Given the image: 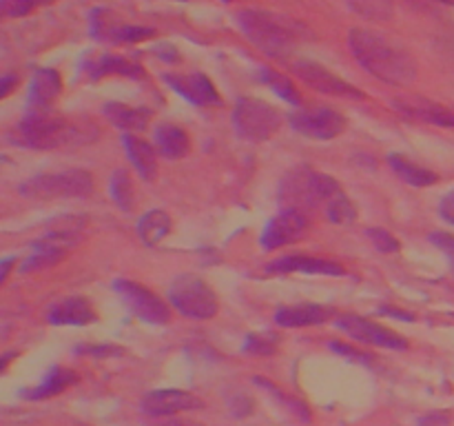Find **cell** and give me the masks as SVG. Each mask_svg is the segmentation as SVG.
Masks as SVG:
<instances>
[{"mask_svg": "<svg viewBox=\"0 0 454 426\" xmlns=\"http://www.w3.org/2000/svg\"><path fill=\"white\" fill-rule=\"evenodd\" d=\"M348 47L355 60L381 83L408 87L417 80V60L412 53L381 34L355 27L348 31Z\"/></svg>", "mask_w": 454, "mask_h": 426, "instance_id": "1", "label": "cell"}, {"mask_svg": "<svg viewBox=\"0 0 454 426\" xmlns=\"http://www.w3.org/2000/svg\"><path fill=\"white\" fill-rule=\"evenodd\" d=\"M96 136V129L80 127L62 115H51L49 111H29L7 133L12 145L35 151L65 149V146L80 145V142H91Z\"/></svg>", "mask_w": 454, "mask_h": 426, "instance_id": "2", "label": "cell"}, {"mask_svg": "<svg viewBox=\"0 0 454 426\" xmlns=\"http://www.w3.org/2000/svg\"><path fill=\"white\" fill-rule=\"evenodd\" d=\"M239 29L248 43L255 44L262 53L270 58H286L295 51L300 40V25L264 9H239L235 13Z\"/></svg>", "mask_w": 454, "mask_h": 426, "instance_id": "3", "label": "cell"}, {"mask_svg": "<svg viewBox=\"0 0 454 426\" xmlns=\"http://www.w3.org/2000/svg\"><path fill=\"white\" fill-rule=\"evenodd\" d=\"M341 186L335 178L328 173L313 171L310 167H297L282 178L279 185V202L284 209H297V211H313V209L326 207Z\"/></svg>", "mask_w": 454, "mask_h": 426, "instance_id": "4", "label": "cell"}, {"mask_svg": "<svg viewBox=\"0 0 454 426\" xmlns=\"http://www.w3.org/2000/svg\"><path fill=\"white\" fill-rule=\"evenodd\" d=\"M93 191V176L84 169H62V171H47L31 176L20 185V193L25 198H87Z\"/></svg>", "mask_w": 454, "mask_h": 426, "instance_id": "5", "label": "cell"}, {"mask_svg": "<svg viewBox=\"0 0 454 426\" xmlns=\"http://www.w3.org/2000/svg\"><path fill=\"white\" fill-rule=\"evenodd\" d=\"M168 302L177 313L191 320H211L220 311L215 291L200 275L182 273L168 287Z\"/></svg>", "mask_w": 454, "mask_h": 426, "instance_id": "6", "label": "cell"}, {"mask_svg": "<svg viewBox=\"0 0 454 426\" xmlns=\"http://www.w3.org/2000/svg\"><path fill=\"white\" fill-rule=\"evenodd\" d=\"M235 129L251 142L270 140L282 127L284 118L273 105L260 98H239L233 106Z\"/></svg>", "mask_w": 454, "mask_h": 426, "instance_id": "7", "label": "cell"}, {"mask_svg": "<svg viewBox=\"0 0 454 426\" xmlns=\"http://www.w3.org/2000/svg\"><path fill=\"white\" fill-rule=\"evenodd\" d=\"M297 133L313 140H333L346 131V118L331 106H300L288 115Z\"/></svg>", "mask_w": 454, "mask_h": 426, "instance_id": "8", "label": "cell"}, {"mask_svg": "<svg viewBox=\"0 0 454 426\" xmlns=\"http://www.w3.org/2000/svg\"><path fill=\"white\" fill-rule=\"evenodd\" d=\"M291 71L313 91L324 93V96L333 98H346V100H364L366 93L359 91L355 84L346 83L344 78L333 74L331 69H326L324 65L313 60H295L291 65Z\"/></svg>", "mask_w": 454, "mask_h": 426, "instance_id": "9", "label": "cell"}, {"mask_svg": "<svg viewBox=\"0 0 454 426\" xmlns=\"http://www.w3.org/2000/svg\"><path fill=\"white\" fill-rule=\"evenodd\" d=\"M114 288L118 291V296L127 302L129 309L137 315L140 320L149 324H168L171 322V309H168L167 302L160 296H155L153 291H149L142 284L133 282V280H115Z\"/></svg>", "mask_w": 454, "mask_h": 426, "instance_id": "10", "label": "cell"}, {"mask_svg": "<svg viewBox=\"0 0 454 426\" xmlns=\"http://www.w3.org/2000/svg\"><path fill=\"white\" fill-rule=\"evenodd\" d=\"M309 213L297 211V209H282L278 216H273L266 222L264 231L260 235V244L266 251L288 247V244L300 242L306 235V231H309Z\"/></svg>", "mask_w": 454, "mask_h": 426, "instance_id": "11", "label": "cell"}, {"mask_svg": "<svg viewBox=\"0 0 454 426\" xmlns=\"http://www.w3.org/2000/svg\"><path fill=\"white\" fill-rule=\"evenodd\" d=\"M335 327L341 328L344 333H348L353 340L362 342V344L380 346V349L388 351H406L408 342L402 335H397L390 328L381 327V324L372 322V320L359 318V315H341L335 320Z\"/></svg>", "mask_w": 454, "mask_h": 426, "instance_id": "12", "label": "cell"}, {"mask_svg": "<svg viewBox=\"0 0 454 426\" xmlns=\"http://www.w3.org/2000/svg\"><path fill=\"white\" fill-rule=\"evenodd\" d=\"M204 402L193 393L182 389H158L142 398L140 411L151 417H173L186 411H200Z\"/></svg>", "mask_w": 454, "mask_h": 426, "instance_id": "13", "label": "cell"}, {"mask_svg": "<svg viewBox=\"0 0 454 426\" xmlns=\"http://www.w3.org/2000/svg\"><path fill=\"white\" fill-rule=\"evenodd\" d=\"M393 109L417 122H428L434 127H454V109L421 96L393 98Z\"/></svg>", "mask_w": 454, "mask_h": 426, "instance_id": "14", "label": "cell"}, {"mask_svg": "<svg viewBox=\"0 0 454 426\" xmlns=\"http://www.w3.org/2000/svg\"><path fill=\"white\" fill-rule=\"evenodd\" d=\"M89 27H91V36L96 40H105L111 44H133L145 43V40L153 38V27H140V25H114L106 18L105 9H96L89 18Z\"/></svg>", "mask_w": 454, "mask_h": 426, "instance_id": "15", "label": "cell"}, {"mask_svg": "<svg viewBox=\"0 0 454 426\" xmlns=\"http://www.w3.org/2000/svg\"><path fill=\"white\" fill-rule=\"evenodd\" d=\"M164 83L173 89L176 93H180L184 100H189L191 105L198 106H211V105H222V98L217 93L215 84L208 75L200 74H167L164 75Z\"/></svg>", "mask_w": 454, "mask_h": 426, "instance_id": "16", "label": "cell"}, {"mask_svg": "<svg viewBox=\"0 0 454 426\" xmlns=\"http://www.w3.org/2000/svg\"><path fill=\"white\" fill-rule=\"evenodd\" d=\"M266 275L309 273V275H346V269L326 257L313 256H284L264 266Z\"/></svg>", "mask_w": 454, "mask_h": 426, "instance_id": "17", "label": "cell"}, {"mask_svg": "<svg viewBox=\"0 0 454 426\" xmlns=\"http://www.w3.org/2000/svg\"><path fill=\"white\" fill-rule=\"evenodd\" d=\"M98 320L91 302L87 297L71 296L53 302L47 311V322L53 327H87Z\"/></svg>", "mask_w": 454, "mask_h": 426, "instance_id": "18", "label": "cell"}, {"mask_svg": "<svg viewBox=\"0 0 454 426\" xmlns=\"http://www.w3.org/2000/svg\"><path fill=\"white\" fill-rule=\"evenodd\" d=\"M331 318H335V311L322 304H293L275 311V324L284 328L317 327Z\"/></svg>", "mask_w": 454, "mask_h": 426, "instance_id": "19", "label": "cell"}, {"mask_svg": "<svg viewBox=\"0 0 454 426\" xmlns=\"http://www.w3.org/2000/svg\"><path fill=\"white\" fill-rule=\"evenodd\" d=\"M62 93V78L58 74V69H35V74L31 75L29 83V93H27V105L29 111H47V106L56 100Z\"/></svg>", "mask_w": 454, "mask_h": 426, "instance_id": "20", "label": "cell"}, {"mask_svg": "<svg viewBox=\"0 0 454 426\" xmlns=\"http://www.w3.org/2000/svg\"><path fill=\"white\" fill-rule=\"evenodd\" d=\"M122 146L124 151H127L129 160H131L133 169L140 173L142 180H153L155 173H158V154H155L153 145L142 140V138H137L136 133H124Z\"/></svg>", "mask_w": 454, "mask_h": 426, "instance_id": "21", "label": "cell"}, {"mask_svg": "<svg viewBox=\"0 0 454 426\" xmlns=\"http://www.w3.org/2000/svg\"><path fill=\"white\" fill-rule=\"evenodd\" d=\"M153 142L158 154L168 160H180L191 151L189 133L173 122H160L153 131Z\"/></svg>", "mask_w": 454, "mask_h": 426, "instance_id": "22", "label": "cell"}, {"mask_svg": "<svg viewBox=\"0 0 454 426\" xmlns=\"http://www.w3.org/2000/svg\"><path fill=\"white\" fill-rule=\"evenodd\" d=\"M102 114L106 115L115 129L124 133H136L149 124L151 111L149 109H137V106L124 105V102H105Z\"/></svg>", "mask_w": 454, "mask_h": 426, "instance_id": "23", "label": "cell"}, {"mask_svg": "<svg viewBox=\"0 0 454 426\" xmlns=\"http://www.w3.org/2000/svg\"><path fill=\"white\" fill-rule=\"evenodd\" d=\"M87 74L91 80H100L106 78V75H122V78H145V69H142L137 62L127 60V58L120 56H111V53H105L98 60L89 62Z\"/></svg>", "mask_w": 454, "mask_h": 426, "instance_id": "24", "label": "cell"}, {"mask_svg": "<svg viewBox=\"0 0 454 426\" xmlns=\"http://www.w3.org/2000/svg\"><path fill=\"white\" fill-rule=\"evenodd\" d=\"M75 380H78V375H75L71 368L53 367L51 371L44 375V380L40 382L38 386L22 390L20 398L31 399V402H38V399H49V398H53V395H60L62 390L69 389L71 384H75Z\"/></svg>", "mask_w": 454, "mask_h": 426, "instance_id": "25", "label": "cell"}, {"mask_svg": "<svg viewBox=\"0 0 454 426\" xmlns=\"http://www.w3.org/2000/svg\"><path fill=\"white\" fill-rule=\"evenodd\" d=\"M69 253V248L60 247L56 242H49L47 238H38L31 244V253L27 256V260L22 262L20 273H34V271L49 269V266H56L58 262H62Z\"/></svg>", "mask_w": 454, "mask_h": 426, "instance_id": "26", "label": "cell"}, {"mask_svg": "<svg viewBox=\"0 0 454 426\" xmlns=\"http://www.w3.org/2000/svg\"><path fill=\"white\" fill-rule=\"evenodd\" d=\"M173 220L164 209H151L145 216L137 220V238L146 244V247H155L162 242L168 233H171Z\"/></svg>", "mask_w": 454, "mask_h": 426, "instance_id": "27", "label": "cell"}, {"mask_svg": "<svg viewBox=\"0 0 454 426\" xmlns=\"http://www.w3.org/2000/svg\"><path fill=\"white\" fill-rule=\"evenodd\" d=\"M388 164H390V169L397 173V178H402V180L411 186H419L421 189V186H433L439 182L437 173L430 171V169H426V167H421V164L412 162L411 158H406V155H402V154H390Z\"/></svg>", "mask_w": 454, "mask_h": 426, "instance_id": "28", "label": "cell"}, {"mask_svg": "<svg viewBox=\"0 0 454 426\" xmlns=\"http://www.w3.org/2000/svg\"><path fill=\"white\" fill-rule=\"evenodd\" d=\"M260 80L266 84L269 89H273L275 93H278L279 98H282L284 102H288V105L293 106H300L301 105V96H300V89L295 87V83H293L288 75L279 74V71L270 69V67H262L260 69Z\"/></svg>", "mask_w": 454, "mask_h": 426, "instance_id": "29", "label": "cell"}, {"mask_svg": "<svg viewBox=\"0 0 454 426\" xmlns=\"http://www.w3.org/2000/svg\"><path fill=\"white\" fill-rule=\"evenodd\" d=\"M109 191L114 202L118 204V209H122V211L127 213L133 211V207H136V189H133L131 173H129L127 169H115V171L111 173Z\"/></svg>", "mask_w": 454, "mask_h": 426, "instance_id": "30", "label": "cell"}, {"mask_svg": "<svg viewBox=\"0 0 454 426\" xmlns=\"http://www.w3.org/2000/svg\"><path fill=\"white\" fill-rule=\"evenodd\" d=\"M279 340L278 333L273 331H262V333H248L247 340H244L242 351L244 353L253 355V358H269V355H275L279 351Z\"/></svg>", "mask_w": 454, "mask_h": 426, "instance_id": "31", "label": "cell"}, {"mask_svg": "<svg viewBox=\"0 0 454 426\" xmlns=\"http://www.w3.org/2000/svg\"><path fill=\"white\" fill-rule=\"evenodd\" d=\"M346 4L366 20H390L395 12L393 0H346Z\"/></svg>", "mask_w": 454, "mask_h": 426, "instance_id": "32", "label": "cell"}, {"mask_svg": "<svg viewBox=\"0 0 454 426\" xmlns=\"http://www.w3.org/2000/svg\"><path fill=\"white\" fill-rule=\"evenodd\" d=\"M324 211H326L328 220L335 222V225H350V222L357 220V209H355V204L350 202V198L344 191L337 193L335 198L324 207Z\"/></svg>", "mask_w": 454, "mask_h": 426, "instance_id": "33", "label": "cell"}, {"mask_svg": "<svg viewBox=\"0 0 454 426\" xmlns=\"http://www.w3.org/2000/svg\"><path fill=\"white\" fill-rule=\"evenodd\" d=\"M255 384L264 386V389H270V393H273L275 398L279 399V402H282V404H286V406L291 408V411L295 413V415L300 417L301 422H306V424H309V422L313 420V417H310V411H309V406H306L304 402H300V399H295V398H291V395H286V393H284L282 389H278V386H275L273 382H269V380H262V377H255Z\"/></svg>", "mask_w": 454, "mask_h": 426, "instance_id": "34", "label": "cell"}, {"mask_svg": "<svg viewBox=\"0 0 454 426\" xmlns=\"http://www.w3.org/2000/svg\"><path fill=\"white\" fill-rule=\"evenodd\" d=\"M366 235L371 238V242L375 244L377 251H381V253H399V251H402V244H399V240L395 238L390 231L381 229V226H371V229H366Z\"/></svg>", "mask_w": 454, "mask_h": 426, "instance_id": "35", "label": "cell"}, {"mask_svg": "<svg viewBox=\"0 0 454 426\" xmlns=\"http://www.w3.org/2000/svg\"><path fill=\"white\" fill-rule=\"evenodd\" d=\"M44 3H49V0H3L0 12H3L4 18H20V16H27V13H31L38 4H44Z\"/></svg>", "mask_w": 454, "mask_h": 426, "instance_id": "36", "label": "cell"}, {"mask_svg": "<svg viewBox=\"0 0 454 426\" xmlns=\"http://www.w3.org/2000/svg\"><path fill=\"white\" fill-rule=\"evenodd\" d=\"M328 349H331L333 353H337V355H344V358L350 359V362L368 364V367H371V364L375 362V359H372V355L364 353V351L353 349V346L346 344V342H328Z\"/></svg>", "mask_w": 454, "mask_h": 426, "instance_id": "37", "label": "cell"}, {"mask_svg": "<svg viewBox=\"0 0 454 426\" xmlns=\"http://www.w3.org/2000/svg\"><path fill=\"white\" fill-rule=\"evenodd\" d=\"M428 240L448 257V262H450L454 269V235L446 233V231H434V233H430Z\"/></svg>", "mask_w": 454, "mask_h": 426, "instance_id": "38", "label": "cell"}, {"mask_svg": "<svg viewBox=\"0 0 454 426\" xmlns=\"http://www.w3.org/2000/svg\"><path fill=\"white\" fill-rule=\"evenodd\" d=\"M229 408H231V415L247 417L255 411V402H253V398H248V395L239 393V395H235V398H231Z\"/></svg>", "mask_w": 454, "mask_h": 426, "instance_id": "39", "label": "cell"}, {"mask_svg": "<svg viewBox=\"0 0 454 426\" xmlns=\"http://www.w3.org/2000/svg\"><path fill=\"white\" fill-rule=\"evenodd\" d=\"M439 216H442V220H446L448 225L454 226V189L448 191L442 198V202H439Z\"/></svg>", "mask_w": 454, "mask_h": 426, "instance_id": "40", "label": "cell"}, {"mask_svg": "<svg viewBox=\"0 0 454 426\" xmlns=\"http://www.w3.org/2000/svg\"><path fill=\"white\" fill-rule=\"evenodd\" d=\"M417 426H450V415L448 413H428L417 420Z\"/></svg>", "mask_w": 454, "mask_h": 426, "instance_id": "41", "label": "cell"}, {"mask_svg": "<svg viewBox=\"0 0 454 426\" xmlns=\"http://www.w3.org/2000/svg\"><path fill=\"white\" fill-rule=\"evenodd\" d=\"M78 353H87V355H98V358H105V355L109 353H115L120 355L122 351L118 349V346H78Z\"/></svg>", "mask_w": 454, "mask_h": 426, "instance_id": "42", "label": "cell"}, {"mask_svg": "<svg viewBox=\"0 0 454 426\" xmlns=\"http://www.w3.org/2000/svg\"><path fill=\"white\" fill-rule=\"evenodd\" d=\"M380 313L403 320V322H412V320H415V315L412 313H408V311H402V309H395V306H380Z\"/></svg>", "mask_w": 454, "mask_h": 426, "instance_id": "43", "label": "cell"}, {"mask_svg": "<svg viewBox=\"0 0 454 426\" xmlns=\"http://www.w3.org/2000/svg\"><path fill=\"white\" fill-rule=\"evenodd\" d=\"M13 87H18V75L4 74L0 80V98H7L13 91Z\"/></svg>", "mask_w": 454, "mask_h": 426, "instance_id": "44", "label": "cell"}, {"mask_svg": "<svg viewBox=\"0 0 454 426\" xmlns=\"http://www.w3.org/2000/svg\"><path fill=\"white\" fill-rule=\"evenodd\" d=\"M13 262H16V257H4V260H3V264H0V266H3V273H0V282H7V278H9V271H12V264H13Z\"/></svg>", "mask_w": 454, "mask_h": 426, "instance_id": "45", "label": "cell"}, {"mask_svg": "<svg viewBox=\"0 0 454 426\" xmlns=\"http://www.w3.org/2000/svg\"><path fill=\"white\" fill-rule=\"evenodd\" d=\"M164 426H191V424H184V422H167Z\"/></svg>", "mask_w": 454, "mask_h": 426, "instance_id": "46", "label": "cell"}, {"mask_svg": "<svg viewBox=\"0 0 454 426\" xmlns=\"http://www.w3.org/2000/svg\"><path fill=\"white\" fill-rule=\"evenodd\" d=\"M434 3H442V4H450V7H454V0H434Z\"/></svg>", "mask_w": 454, "mask_h": 426, "instance_id": "47", "label": "cell"}, {"mask_svg": "<svg viewBox=\"0 0 454 426\" xmlns=\"http://www.w3.org/2000/svg\"><path fill=\"white\" fill-rule=\"evenodd\" d=\"M222 3H231V0H222Z\"/></svg>", "mask_w": 454, "mask_h": 426, "instance_id": "48", "label": "cell"}]
</instances>
